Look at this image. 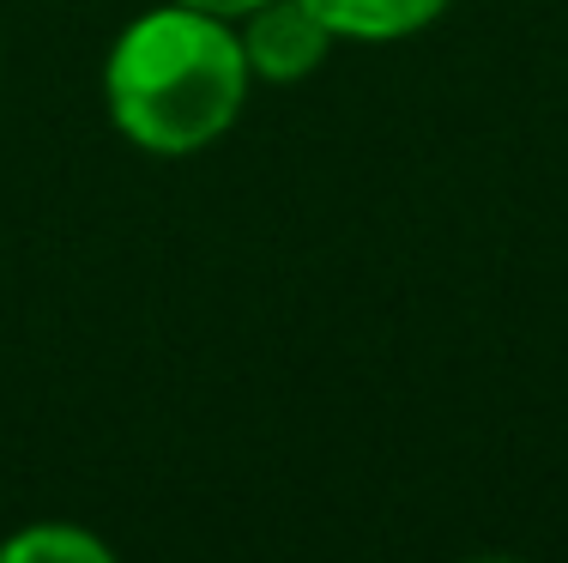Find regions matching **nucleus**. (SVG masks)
<instances>
[{"instance_id":"5","label":"nucleus","mask_w":568,"mask_h":563,"mask_svg":"<svg viewBox=\"0 0 568 563\" xmlns=\"http://www.w3.org/2000/svg\"><path fill=\"white\" fill-rule=\"evenodd\" d=\"M175 7H194V12H212V19H248L261 0H175Z\"/></svg>"},{"instance_id":"2","label":"nucleus","mask_w":568,"mask_h":563,"mask_svg":"<svg viewBox=\"0 0 568 563\" xmlns=\"http://www.w3.org/2000/svg\"><path fill=\"white\" fill-rule=\"evenodd\" d=\"M333 31L303 7V0H261L242 24V56H248V73L273 79V86H291V79H308L321 61H327Z\"/></svg>"},{"instance_id":"1","label":"nucleus","mask_w":568,"mask_h":563,"mask_svg":"<svg viewBox=\"0 0 568 563\" xmlns=\"http://www.w3.org/2000/svg\"><path fill=\"white\" fill-rule=\"evenodd\" d=\"M110 115L133 145L158 158H182L212 145L242 115L248 56L224 19L194 7L145 12L110 49Z\"/></svg>"},{"instance_id":"4","label":"nucleus","mask_w":568,"mask_h":563,"mask_svg":"<svg viewBox=\"0 0 568 563\" xmlns=\"http://www.w3.org/2000/svg\"><path fill=\"white\" fill-rule=\"evenodd\" d=\"M0 563H115L110 545L85 527H67V521H43V527H24L0 545Z\"/></svg>"},{"instance_id":"3","label":"nucleus","mask_w":568,"mask_h":563,"mask_svg":"<svg viewBox=\"0 0 568 563\" xmlns=\"http://www.w3.org/2000/svg\"><path fill=\"white\" fill-rule=\"evenodd\" d=\"M333 37H357V43H394L424 24L442 19L448 0H303Z\"/></svg>"},{"instance_id":"6","label":"nucleus","mask_w":568,"mask_h":563,"mask_svg":"<svg viewBox=\"0 0 568 563\" xmlns=\"http://www.w3.org/2000/svg\"><path fill=\"white\" fill-rule=\"evenodd\" d=\"M471 563H514V557H471Z\"/></svg>"}]
</instances>
